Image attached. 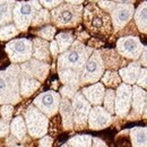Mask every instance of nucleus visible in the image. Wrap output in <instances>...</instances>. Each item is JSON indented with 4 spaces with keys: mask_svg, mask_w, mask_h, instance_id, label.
Listing matches in <instances>:
<instances>
[{
    "mask_svg": "<svg viewBox=\"0 0 147 147\" xmlns=\"http://www.w3.org/2000/svg\"><path fill=\"white\" fill-rule=\"evenodd\" d=\"M111 1L117 3H130V5H134V2H136V0H111Z\"/></svg>",
    "mask_w": 147,
    "mask_h": 147,
    "instance_id": "obj_45",
    "label": "nucleus"
},
{
    "mask_svg": "<svg viewBox=\"0 0 147 147\" xmlns=\"http://www.w3.org/2000/svg\"><path fill=\"white\" fill-rule=\"evenodd\" d=\"M65 2H68V3H71V5H83V2L85 0H63Z\"/></svg>",
    "mask_w": 147,
    "mask_h": 147,
    "instance_id": "obj_46",
    "label": "nucleus"
},
{
    "mask_svg": "<svg viewBox=\"0 0 147 147\" xmlns=\"http://www.w3.org/2000/svg\"><path fill=\"white\" fill-rule=\"evenodd\" d=\"M92 146L93 147H107V144H105L102 139H100V138H97V137H94L92 139Z\"/></svg>",
    "mask_w": 147,
    "mask_h": 147,
    "instance_id": "obj_44",
    "label": "nucleus"
},
{
    "mask_svg": "<svg viewBox=\"0 0 147 147\" xmlns=\"http://www.w3.org/2000/svg\"><path fill=\"white\" fill-rule=\"evenodd\" d=\"M10 130L11 134L15 138H17V140H23L26 137V123L23 117H16L11 120L10 123Z\"/></svg>",
    "mask_w": 147,
    "mask_h": 147,
    "instance_id": "obj_27",
    "label": "nucleus"
},
{
    "mask_svg": "<svg viewBox=\"0 0 147 147\" xmlns=\"http://www.w3.org/2000/svg\"><path fill=\"white\" fill-rule=\"evenodd\" d=\"M24 120L26 123V128L28 134L33 138H42L47 135L49 120L45 114L34 107L33 104L30 105L24 112Z\"/></svg>",
    "mask_w": 147,
    "mask_h": 147,
    "instance_id": "obj_6",
    "label": "nucleus"
},
{
    "mask_svg": "<svg viewBox=\"0 0 147 147\" xmlns=\"http://www.w3.org/2000/svg\"><path fill=\"white\" fill-rule=\"evenodd\" d=\"M55 32H57V30H55V26H52V25H45V26L41 27L40 30L35 31L34 33H35L40 38L45 40V41H48V42H49V41L51 42L52 40H55Z\"/></svg>",
    "mask_w": 147,
    "mask_h": 147,
    "instance_id": "obj_33",
    "label": "nucleus"
},
{
    "mask_svg": "<svg viewBox=\"0 0 147 147\" xmlns=\"http://www.w3.org/2000/svg\"><path fill=\"white\" fill-rule=\"evenodd\" d=\"M146 94L145 90L140 88L137 85L132 86V97H131V107L132 109L129 111L128 120L130 121H137L143 117V112L145 108V102H146Z\"/></svg>",
    "mask_w": 147,
    "mask_h": 147,
    "instance_id": "obj_16",
    "label": "nucleus"
},
{
    "mask_svg": "<svg viewBox=\"0 0 147 147\" xmlns=\"http://www.w3.org/2000/svg\"><path fill=\"white\" fill-rule=\"evenodd\" d=\"M105 70L100 50H94L80 73V86L97 83Z\"/></svg>",
    "mask_w": 147,
    "mask_h": 147,
    "instance_id": "obj_7",
    "label": "nucleus"
},
{
    "mask_svg": "<svg viewBox=\"0 0 147 147\" xmlns=\"http://www.w3.org/2000/svg\"><path fill=\"white\" fill-rule=\"evenodd\" d=\"M20 67L11 63L7 69L0 71V104H18L22 100L19 94Z\"/></svg>",
    "mask_w": 147,
    "mask_h": 147,
    "instance_id": "obj_2",
    "label": "nucleus"
},
{
    "mask_svg": "<svg viewBox=\"0 0 147 147\" xmlns=\"http://www.w3.org/2000/svg\"><path fill=\"white\" fill-rule=\"evenodd\" d=\"M140 69H142L140 63H139L138 61H134V62L129 63L128 66L120 68L118 73H119V76H120L121 80H122L125 84L134 85V84H136V82H137V78H138V76H139Z\"/></svg>",
    "mask_w": 147,
    "mask_h": 147,
    "instance_id": "obj_20",
    "label": "nucleus"
},
{
    "mask_svg": "<svg viewBox=\"0 0 147 147\" xmlns=\"http://www.w3.org/2000/svg\"><path fill=\"white\" fill-rule=\"evenodd\" d=\"M13 112H14V107L11 104H3L0 108V114L2 117V119L7 122H9L10 120H13Z\"/></svg>",
    "mask_w": 147,
    "mask_h": 147,
    "instance_id": "obj_35",
    "label": "nucleus"
},
{
    "mask_svg": "<svg viewBox=\"0 0 147 147\" xmlns=\"http://www.w3.org/2000/svg\"><path fill=\"white\" fill-rule=\"evenodd\" d=\"M20 71L25 75L38 80L40 83H43L50 71V65L36 60L34 58H31L30 60L23 62L20 66Z\"/></svg>",
    "mask_w": 147,
    "mask_h": 147,
    "instance_id": "obj_14",
    "label": "nucleus"
},
{
    "mask_svg": "<svg viewBox=\"0 0 147 147\" xmlns=\"http://www.w3.org/2000/svg\"><path fill=\"white\" fill-rule=\"evenodd\" d=\"M61 96L59 93L55 91H48V92L41 93L36 96L33 101V105L36 107L43 114H45L48 118L55 117L59 111Z\"/></svg>",
    "mask_w": 147,
    "mask_h": 147,
    "instance_id": "obj_12",
    "label": "nucleus"
},
{
    "mask_svg": "<svg viewBox=\"0 0 147 147\" xmlns=\"http://www.w3.org/2000/svg\"><path fill=\"white\" fill-rule=\"evenodd\" d=\"M33 51L32 58L40 60L42 62L49 63L51 61V53H50V43L45 40H42L40 37L33 38Z\"/></svg>",
    "mask_w": 147,
    "mask_h": 147,
    "instance_id": "obj_18",
    "label": "nucleus"
},
{
    "mask_svg": "<svg viewBox=\"0 0 147 147\" xmlns=\"http://www.w3.org/2000/svg\"><path fill=\"white\" fill-rule=\"evenodd\" d=\"M78 92V88L73 87V86H67V85H63L61 88H60V96L65 97V98H68V100H73V97L76 95V93Z\"/></svg>",
    "mask_w": 147,
    "mask_h": 147,
    "instance_id": "obj_36",
    "label": "nucleus"
},
{
    "mask_svg": "<svg viewBox=\"0 0 147 147\" xmlns=\"http://www.w3.org/2000/svg\"><path fill=\"white\" fill-rule=\"evenodd\" d=\"M41 8L42 6L37 0L16 1L13 10V23L19 32H26L28 30L35 14Z\"/></svg>",
    "mask_w": 147,
    "mask_h": 147,
    "instance_id": "obj_5",
    "label": "nucleus"
},
{
    "mask_svg": "<svg viewBox=\"0 0 147 147\" xmlns=\"http://www.w3.org/2000/svg\"><path fill=\"white\" fill-rule=\"evenodd\" d=\"M15 147H23V146H15Z\"/></svg>",
    "mask_w": 147,
    "mask_h": 147,
    "instance_id": "obj_50",
    "label": "nucleus"
},
{
    "mask_svg": "<svg viewBox=\"0 0 147 147\" xmlns=\"http://www.w3.org/2000/svg\"><path fill=\"white\" fill-rule=\"evenodd\" d=\"M83 5H71L63 1L50 11L51 23L59 28L77 27L83 20Z\"/></svg>",
    "mask_w": 147,
    "mask_h": 147,
    "instance_id": "obj_4",
    "label": "nucleus"
},
{
    "mask_svg": "<svg viewBox=\"0 0 147 147\" xmlns=\"http://www.w3.org/2000/svg\"><path fill=\"white\" fill-rule=\"evenodd\" d=\"M137 86H139L143 90H147V68H142L139 76L136 82Z\"/></svg>",
    "mask_w": 147,
    "mask_h": 147,
    "instance_id": "obj_37",
    "label": "nucleus"
},
{
    "mask_svg": "<svg viewBox=\"0 0 147 147\" xmlns=\"http://www.w3.org/2000/svg\"><path fill=\"white\" fill-rule=\"evenodd\" d=\"M41 87V83L25 75L24 73L19 74V94L22 97H30Z\"/></svg>",
    "mask_w": 147,
    "mask_h": 147,
    "instance_id": "obj_19",
    "label": "nucleus"
},
{
    "mask_svg": "<svg viewBox=\"0 0 147 147\" xmlns=\"http://www.w3.org/2000/svg\"><path fill=\"white\" fill-rule=\"evenodd\" d=\"M9 129H10L9 122H7L5 120H0V138L6 137L9 132Z\"/></svg>",
    "mask_w": 147,
    "mask_h": 147,
    "instance_id": "obj_40",
    "label": "nucleus"
},
{
    "mask_svg": "<svg viewBox=\"0 0 147 147\" xmlns=\"http://www.w3.org/2000/svg\"><path fill=\"white\" fill-rule=\"evenodd\" d=\"M132 97V86L128 84H120L115 91V102H114V113L120 118H126L131 108Z\"/></svg>",
    "mask_w": 147,
    "mask_h": 147,
    "instance_id": "obj_13",
    "label": "nucleus"
},
{
    "mask_svg": "<svg viewBox=\"0 0 147 147\" xmlns=\"http://www.w3.org/2000/svg\"><path fill=\"white\" fill-rule=\"evenodd\" d=\"M59 111L62 119V127L65 130H73L74 129V112L71 101L68 98L62 97L60 100Z\"/></svg>",
    "mask_w": 147,
    "mask_h": 147,
    "instance_id": "obj_21",
    "label": "nucleus"
},
{
    "mask_svg": "<svg viewBox=\"0 0 147 147\" xmlns=\"http://www.w3.org/2000/svg\"><path fill=\"white\" fill-rule=\"evenodd\" d=\"M82 94L84 95V97L90 102L91 105L94 107H98L103 103V97H104V93H105V87L102 83H95L91 86L84 87L82 90Z\"/></svg>",
    "mask_w": 147,
    "mask_h": 147,
    "instance_id": "obj_17",
    "label": "nucleus"
},
{
    "mask_svg": "<svg viewBox=\"0 0 147 147\" xmlns=\"http://www.w3.org/2000/svg\"><path fill=\"white\" fill-rule=\"evenodd\" d=\"M50 23H51L50 11L45 8H41L35 14L34 18L31 23V26L32 27H43L45 25H50Z\"/></svg>",
    "mask_w": 147,
    "mask_h": 147,
    "instance_id": "obj_30",
    "label": "nucleus"
},
{
    "mask_svg": "<svg viewBox=\"0 0 147 147\" xmlns=\"http://www.w3.org/2000/svg\"><path fill=\"white\" fill-rule=\"evenodd\" d=\"M105 68H119L123 65L125 58H122L115 50H100ZM122 68V67H121Z\"/></svg>",
    "mask_w": 147,
    "mask_h": 147,
    "instance_id": "obj_23",
    "label": "nucleus"
},
{
    "mask_svg": "<svg viewBox=\"0 0 147 147\" xmlns=\"http://www.w3.org/2000/svg\"><path fill=\"white\" fill-rule=\"evenodd\" d=\"M50 53L53 58H58V55L60 53L59 52V48H58V44L55 40H52L50 42Z\"/></svg>",
    "mask_w": 147,
    "mask_h": 147,
    "instance_id": "obj_42",
    "label": "nucleus"
},
{
    "mask_svg": "<svg viewBox=\"0 0 147 147\" xmlns=\"http://www.w3.org/2000/svg\"><path fill=\"white\" fill-rule=\"evenodd\" d=\"M91 2H98V1H101V0H90Z\"/></svg>",
    "mask_w": 147,
    "mask_h": 147,
    "instance_id": "obj_48",
    "label": "nucleus"
},
{
    "mask_svg": "<svg viewBox=\"0 0 147 147\" xmlns=\"http://www.w3.org/2000/svg\"><path fill=\"white\" fill-rule=\"evenodd\" d=\"M96 3H97V6H98L102 10H104V11L108 13V14H110V11L114 8V6H115L117 2H113V1H111V0H101V1H98V2H96Z\"/></svg>",
    "mask_w": 147,
    "mask_h": 147,
    "instance_id": "obj_39",
    "label": "nucleus"
},
{
    "mask_svg": "<svg viewBox=\"0 0 147 147\" xmlns=\"http://www.w3.org/2000/svg\"><path fill=\"white\" fill-rule=\"evenodd\" d=\"M74 112V129L83 130L87 127L88 114L92 109L90 102L84 97L80 92H77L71 100Z\"/></svg>",
    "mask_w": 147,
    "mask_h": 147,
    "instance_id": "obj_10",
    "label": "nucleus"
},
{
    "mask_svg": "<svg viewBox=\"0 0 147 147\" xmlns=\"http://www.w3.org/2000/svg\"><path fill=\"white\" fill-rule=\"evenodd\" d=\"M112 114L101 105L94 107L90 111L87 126L91 130H102L112 123Z\"/></svg>",
    "mask_w": 147,
    "mask_h": 147,
    "instance_id": "obj_15",
    "label": "nucleus"
},
{
    "mask_svg": "<svg viewBox=\"0 0 147 147\" xmlns=\"http://www.w3.org/2000/svg\"><path fill=\"white\" fill-rule=\"evenodd\" d=\"M61 147H70V146H69V145H67V144H66V145H62V146H61Z\"/></svg>",
    "mask_w": 147,
    "mask_h": 147,
    "instance_id": "obj_49",
    "label": "nucleus"
},
{
    "mask_svg": "<svg viewBox=\"0 0 147 147\" xmlns=\"http://www.w3.org/2000/svg\"><path fill=\"white\" fill-rule=\"evenodd\" d=\"M83 22L86 30L97 36H108L113 31L110 15L102 10L96 2H90L83 10Z\"/></svg>",
    "mask_w": 147,
    "mask_h": 147,
    "instance_id": "obj_1",
    "label": "nucleus"
},
{
    "mask_svg": "<svg viewBox=\"0 0 147 147\" xmlns=\"http://www.w3.org/2000/svg\"><path fill=\"white\" fill-rule=\"evenodd\" d=\"M16 0H0V27L13 23V10Z\"/></svg>",
    "mask_w": 147,
    "mask_h": 147,
    "instance_id": "obj_24",
    "label": "nucleus"
},
{
    "mask_svg": "<svg viewBox=\"0 0 147 147\" xmlns=\"http://www.w3.org/2000/svg\"><path fill=\"white\" fill-rule=\"evenodd\" d=\"M58 74H59V79L63 85L79 88V86H80V73L70 70V69H65V70H59Z\"/></svg>",
    "mask_w": 147,
    "mask_h": 147,
    "instance_id": "obj_25",
    "label": "nucleus"
},
{
    "mask_svg": "<svg viewBox=\"0 0 147 147\" xmlns=\"http://www.w3.org/2000/svg\"><path fill=\"white\" fill-rule=\"evenodd\" d=\"M52 144H53V139L50 136H44L41 138L38 147H52Z\"/></svg>",
    "mask_w": 147,
    "mask_h": 147,
    "instance_id": "obj_41",
    "label": "nucleus"
},
{
    "mask_svg": "<svg viewBox=\"0 0 147 147\" xmlns=\"http://www.w3.org/2000/svg\"><path fill=\"white\" fill-rule=\"evenodd\" d=\"M143 119H147V94H146V102H145V108H144V112H143Z\"/></svg>",
    "mask_w": 147,
    "mask_h": 147,
    "instance_id": "obj_47",
    "label": "nucleus"
},
{
    "mask_svg": "<svg viewBox=\"0 0 147 147\" xmlns=\"http://www.w3.org/2000/svg\"><path fill=\"white\" fill-rule=\"evenodd\" d=\"M93 137L90 135H78L70 138L67 145L70 147H92Z\"/></svg>",
    "mask_w": 147,
    "mask_h": 147,
    "instance_id": "obj_31",
    "label": "nucleus"
},
{
    "mask_svg": "<svg viewBox=\"0 0 147 147\" xmlns=\"http://www.w3.org/2000/svg\"><path fill=\"white\" fill-rule=\"evenodd\" d=\"M132 147H147V127H135L130 129Z\"/></svg>",
    "mask_w": 147,
    "mask_h": 147,
    "instance_id": "obj_26",
    "label": "nucleus"
},
{
    "mask_svg": "<svg viewBox=\"0 0 147 147\" xmlns=\"http://www.w3.org/2000/svg\"><path fill=\"white\" fill-rule=\"evenodd\" d=\"M114 102H115V91L112 88L107 90L103 97V105H104V109L110 114L114 113Z\"/></svg>",
    "mask_w": 147,
    "mask_h": 147,
    "instance_id": "obj_34",
    "label": "nucleus"
},
{
    "mask_svg": "<svg viewBox=\"0 0 147 147\" xmlns=\"http://www.w3.org/2000/svg\"><path fill=\"white\" fill-rule=\"evenodd\" d=\"M55 41L58 44L59 52L63 53L73 45V43L75 42V37L71 32H61L55 36Z\"/></svg>",
    "mask_w": 147,
    "mask_h": 147,
    "instance_id": "obj_28",
    "label": "nucleus"
},
{
    "mask_svg": "<svg viewBox=\"0 0 147 147\" xmlns=\"http://www.w3.org/2000/svg\"><path fill=\"white\" fill-rule=\"evenodd\" d=\"M101 79H102V84L104 86H108L109 88H112V90L118 87L122 83V80H121V78L119 76V73L115 71V70H107V71H104Z\"/></svg>",
    "mask_w": 147,
    "mask_h": 147,
    "instance_id": "obj_29",
    "label": "nucleus"
},
{
    "mask_svg": "<svg viewBox=\"0 0 147 147\" xmlns=\"http://www.w3.org/2000/svg\"><path fill=\"white\" fill-rule=\"evenodd\" d=\"M94 49L91 47H86L83 42L75 40L73 45L65 51L63 53H60L57 60L58 71L70 69L78 73H82L86 61L91 57Z\"/></svg>",
    "mask_w": 147,
    "mask_h": 147,
    "instance_id": "obj_3",
    "label": "nucleus"
},
{
    "mask_svg": "<svg viewBox=\"0 0 147 147\" xmlns=\"http://www.w3.org/2000/svg\"><path fill=\"white\" fill-rule=\"evenodd\" d=\"M38 3L42 6V8H45V9H53L55 7H58L60 3L63 2V0H37Z\"/></svg>",
    "mask_w": 147,
    "mask_h": 147,
    "instance_id": "obj_38",
    "label": "nucleus"
},
{
    "mask_svg": "<svg viewBox=\"0 0 147 147\" xmlns=\"http://www.w3.org/2000/svg\"><path fill=\"white\" fill-rule=\"evenodd\" d=\"M140 66H144V68H147V47H144V50H143V53L139 58V61Z\"/></svg>",
    "mask_w": 147,
    "mask_h": 147,
    "instance_id": "obj_43",
    "label": "nucleus"
},
{
    "mask_svg": "<svg viewBox=\"0 0 147 147\" xmlns=\"http://www.w3.org/2000/svg\"><path fill=\"white\" fill-rule=\"evenodd\" d=\"M144 45L139 37L135 35L121 36L117 41V52L127 60L137 61L143 53Z\"/></svg>",
    "mask_w": 147,
    "mask_h": 147,
    "instance_id": "obj_9",
    "label": "nucleus"
},
{
    "mask_svg": "<svg viewBox=\"0 0 147 147\" xmlns=\"http://www.w3.org/2000/svg\"><path fill=\"white\" fill-rule=\"evenodd\" d=\"M135 6L130 3H115L114 8L110 11V18L112 22L113 32L118 33L122 31L131 19L134 18Z\"/></svg>",
    "mask_w": 147,
    "mask_h": 147,
    "instance_id": "obj_11",
    "label": "nucleus"
},
{
    "mask_svg": "<svg viewBox=\"0 0 147 147\" xmlns=\"http://www.w3.org/2000/svg\"><path fill=\"white\" fill-rule=\"evenodd\" d=\"M134 20L137 30L143 34H147V1H143L135 9Z\"/></svg>",
    "mask_w": 147,
    "mask_h": 147,
    "instance_id": "obj_22",
    "label": "nucleus"
},
{
    "mask_svg": "<svg viewBox=\"0 0 147 147\" xmlns=\"http://www.w3.org/2000/svg\"><path fill=\"white\" fill-rule=\"evenodd\" d=\"M19 33V31L17 30V27L15 26L14 23L1 26L0 27V41H11V38H14L15 36H17Z\"/></svg>",
    "mask_w": 147,
    "mask_h": 147,
    "instance_id": "obj_32",
    "label": "nucleus"
},
{
    "mask_svg": "<svg viewBox=\"0 0 147 147\" xmlns=\"http://www.w3.org/2000/svg\"><path fill=\"white\" fill-rule=\"evenodd\" d=\"M5 50L13 63H23L32 58L33 43L26 37L14 38L6 44Z\"/></svg>",
    "mask_w": 147,
    "mask_h": 147,
    "instance_id": "obj_8",
    "label": "nucleus"
}]
</instances>
